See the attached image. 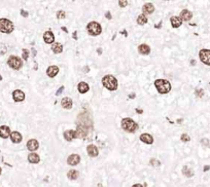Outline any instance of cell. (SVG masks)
<instances>
[{
  "instance_id": "obj_34",
  "label": "cell",
  "mask_w": 210,
  "mask_h": 187,
  "mask_svg": "<svg viewBox=\"0 0 210 187\" xmlns=\"http://www.w3.org/2000/svg\"><path fill=\"white\" fill-rule=\"evenodd\" d=\"M118 4H120V7H125V6H127L128 5V1H126V0H124V1H118Z\"/></svg>"
},
{
  "instance_id": "obj_14",
  "label": "cell",
  "mask_w": 210,
  "mask_h": 187,
  "mask_svg": "<svg viewBox=\"0 0 210 187\" xmlns=\"http://www.w3.org/2000/svg\"><path fill=\"white\" fill-rule=\"evenodd\" d=\"M142 11L144 14H151L155 11V6L153 3H145L142 7Z\"/></svg>"
},
{
  "instance_id": "obj_43",
  "label": "cell",
  "mask_w": 210,
  "mask_h": 187,
  "mask_svg": "<svg viewBox=\"0 0 210 187\" xmlns=\"http://www.w3.org/2000/svg\"><path fill=\"white\" fill-rule=\"evenodd\" d=\"M1 172H2V170H1V168H0V174H1Z\"/></svg>"
},
{
  "instance_id": "obj_30",
  "label": "cell",
  "mask_w": 210,
  "mask_h": 187,
  "mask_svg": "<svg viewBox=\"0 0 210 187\" xmlns=\"http://www.w3.org/2000/svg\"><path fill=\"white\" fill-rule=\"evenodd\" d=\"M23 59L26 61V60H28V57H29V51L28 49H23Z\"/></svg>"
},
{
  "instance_id": "obj_11",
  "label": "cell",
  "mask_w": 210,
  "mask_h": 187,
  "mask_svg": "<svg viewBox=\"0 0 210 187\" xmlns=\"http://www.w3.org/2000/svg\"><path fill=\"white\" fill-rule=\"evenodd\" d=\"M43 40H44V42L47 43V44L53 43L54 41H55V36H54L53 32H52V31H47V32H44V34H43Z\"/></svg>"
},
{
  "instance_id": "obj_33",
  "label": "cell",
  "mask_w": 210,
  "mask_h": 187,
  "mask_svg": "<svg viewBox=\"0 0 210 187\" xmlns=\"http://www.w3.org/2000/svg\"><path fill=\"white\" fill-rule=\"evenodd\" d=\"M151 166H155V167H159V166H160V161H158V159L151 158Z\"/></svg>"
},
{
  "instance_id": "obj_18",
  "label": "cell",
  "mask_w": 210,
  "mask_h": 187,
  "mask_svg": "<svg viewBox=\"0 0 210 187\" xmlns=\"http://www.w3.org/2000/svg\"><path fill=\"white\" fill-rule=\"evenodd\" d=\"M140 140L142 141L143 143H146V144H153V138L151 135L149 134H142L140 136Z\"/></svg>"
},
{
  "instance_id": "obj_7",
  "label": "cell",
  "mask_w": 210,
  "mask_h": 187,
  "mask_svg": "<svg viewBox=\"0 0 210 187\" xmlns=\"http://www.w3.org/2000/svg\"><path fill=\"white\" fill-rule=\"evenodd\" d=\"M199 57H200L201 62L205 64V65L210 66V51L209 49H201L199 53Z\"/></svg>"
},
{
  "instance_id": "obj_28",
  "label": "cell",
  "mask_w": 210,
  "mask_h": 187,
  "mask_svg": "<svg viewBox=\"0 0 210 187\" xmlns=\"http://www.w3.org/2000/svg\"><path fill=\"white\" fill-rule=\"evenodd\" d=\"M137 23H138L139 25H144L147 23V18L144 16V14H141V16H139L138 18H137Z\"/></svg>"
},
{
  "instance_id": "obj_39",
  "label": "cell",
  "mask_w": 210,
  "mask_h": 187,
  "mask_svg": "<svg viewBox=\"0 0 210 187\" xmlns=\"http://www.w3.org/2000/svg\"><path fill=\"white\" fill-rule=\"evenodd\" d=\"M106 18L109 19V20H110V19H111V14H110L109 12H106Z\"/></svg>"
},
{
  "instance_id": "obj_27",
  "label": "cell",
  "mask_w": 210,
  "mask_h": 187,
  "mask_svg": "<svg viewBox=\"0 0 210 187\" xmlns=\"http://www.w3.org/2000/svg\"><path fill=\"white\" fill-rule=\"evenodd\" d=\"M182 174H183L186 177L190 178V177H193V176H194V171L186 166V167H183V169H182Z\"/></svg>"
},
{
  "instance_id": "obj_15",
  "label": "cell",
  "mask_w": 210,
  "mask_h": 187,
  "mask_svg": "<svg viewBox=\"0 0 210 187\" xmlns=\"http://www.w3.org/2000/svg\"><path fill=\"white\" fill-rule=\"evenodd\" d=\"M64 138L67 141H72L73 139L76 138V132L72 130L66 131V132H64Z\"/></svg>"
},
{
  "instance_id": "obj_41",
  "label": "cell",
  "mask_w": 210,
  "mask_h": 187,
  "mask_svg": "<svg viewBox=\"0 0 210 187\" xmlns=\"http://www.w3.org/2000/svg\"><path fill=\"white\" fill-rule=\"evenodd\" d=\"M62 29H63V31H65V32H67V29H66L65 27H62Z\"/></svg>"
},
{
  "instance_id": "obj_29",
  "label": "cell",
  "mask_w": 210,
  "mask_h": 187,
  "mask_svg": "<svg viewBox=\"0 0 210 187\" xmlns=\"http://www.w3.org/2000/svg\"><path fill=\"white\" fill-rule=\"evenodd\" d=\"M195 95L199 98H202L203 96H204V91H203L202 89H197L196 92H195Z\"/></svg>"
},
{
  "instance_id": "obj_2",
  "label": "cell",
  "mask_w": 210,
  "mask_h": 187,
  "mask_svg": "<svg viewBox=\"0 0 210 187\" xmlns=\"http://www.w3.org/2000/svg\"><path fill=\"white\" fill-rule=\"evenodd\" d=\"M102 84L109 91H115L118 89V80L112 75H105L102 78Z\"/></svg>"
},
{
  "instance_id": "obj_38",
  "label": "cell",
  "mask_w": 210,
  "mask_h": 187,
  "mask_svg": "<svg viewBox=\"0 0 210 187\" xmlns=\"http://www.w3.org/2000/svg\"><path fill=\"white\" fill-rule=\"evenodd\" d=\"M209 169H210V166H205V167H204V169H203V171H204V172H206V171H208Z\"/></svg>"
},
{
  "instance_id": "obj_19",
  "label": "cell",
  "mask_w": 210,
  "mask_h": 187,
  "mask_svg": "<svg viewBox=\"0 0 210 187\" xmlns=\"http://www.w3.org/2000/svg\"><path fill=\"white\" fill-rule=\"evenodd\" d=\"M77 90L80 94H85L90 90V86H89V84H87V82L82 81V82H80V84H77Z\"/></svg>"
},
{
  "instance_id": "obj_31",
  "label": "cell",
  "mask_w": 210,
  "mask_h": 187,
  "mask_svg": "<svg viewBox=\"0 0 210 187\" xmlns=\"http://www.w3.org/2000/svg\"><path fill=\"white\" fill-rule=\"evenodd\" d=\"M66 16V14L63 11V10H60V11H58L57 14V18L59 19V20H61V19H64Z\"/></svg>"
},
{
  "instance_id": "obj_10",
  "label": "cell",
  "mask_w": 210,
  "mask_h": 187,
  "mask_svg": "<svg viewBox=\"0 0 210 187\" xmlns=\"http://www.w3.org/2000/svg\"><path fill=\"white\" fill-rule=\"evenodd\" d=\"M12 98L16 102H22L25 100V94L21 90H16L12 93Z\"/></svg>"
},
{
  "instance_id": "obj_42",
  "label": "cell",
  "mask_w": 210,
  "mask_h": 187,
  "mask_svg": "<svg viewBox=\"0 0 210 187\" xmlns=\"http://www.w3.org/2000/svg\"><path fill=\"white\" fill-rule=\"evenodd\" d=\"M131 98H135V94H131Z\"/></svg>"
},
{
  "instance_id": "obj_8",
  "label": "cell",
  "mask_w": 210,
  "mask_h": 187,
  "mask_svg": "<svg viewBox=\"0 0 210 187\" xmlns=\"http://www.w3.org/2000/svg\"><path fill=\"white\" fill-rule=\"evenodd\" d=\"M80 161V156L78 154H71L68 156L67 158V163L69 166H76L78 165Z\"/></svg>"
},
{
  "instance_id": "obj_36",
  "label": "cell",
  "mask_w": 210,
  "mask_h": 187,
  "mask_svg": "<svg viewBox=\"0 0 210 187\" xmlns=\"http://www.w3.org/2000/svg\"><path fill=\"white\" fill-rule=\"evenodd\" d=\"M63 90H64V86H61V88H60L59 90L57 91V93H56V95H57V96H59L60 94H61L62 92H63Z\"/></svg>"
},
{
  "instance_id": "obj_32",
  "label": "cell",
  "mask_w": 210,
  "mask_h": 187,
  "mask_svg": "<svg viewBox=\"0 0 210 187\" xmlns=\"http://www.w3.org/2000/svg\"><path fill=\"white\" fill-rule=\"evenodd\" d=\"M181 141H183V142H188V141L191 140V138H190V136L188 135H186V134H182L181 135Z\"/></svg>"
},
{
  "instance_id": "obj_37",
  "label": "cell",
  "mask_w": 210,
  "mask_h": 187,
  "mask_svg": "<svg viewBox=\"0 0 210 187\" xmlns=\"http://www.w3.org/2000/svg\"><path fill=\"white\" fill-rule=\"evenodd\" d=\"M21 14H22L23 16H28V14H27V11H25V10H22V11H21Z\"/></svg>"
},
{
  "instance_id": "obj_6",
  "label": "cell",
  "mask_w": 210,
  "mask_h": 187,
  "mask_svg": "<svg viewBox=\"0 0 210 187\" xmlns=\"http://www.w3.org/2000/svg\"><path fill=\"white\" fill-rule=\"evenodd\" d=\"M7 64L10 68H12V69L14 70H19L23 66L22 60H21L20 58L16 57V56H10L7 60Z\"/></svg>"
},
{
  "instance_id": "obj_20",
  "label": "cell",
  "mask_w": 210,
  "mask_h": 187,
  "mask_svg": "<svg viewBox=\"0 0 210 187\" xmlns=\"http://www.w3.org/2000/svg\"><path fill=\"white\" fill-rule=\"evenodd\" d=\"M193 16V14L188 9H183L180 12V19L183 21H190Z\"/></svg>"
},
{
  "instance_id": "obj_26",
  "label": "cell",
  "mask_w": 210,
  "mask_h": 187,
  "mask_svg": "<svg viewBox=\"0 0 210 187\" xmlns=\"http://www.w3.org/2000/svg\"><path fill=\"white\" fill-rule=\"evenodd\" d=\"M52 51H54L55 54H60L63 51V45L59 42H56L52 45Z\"/></svg>"
},
{
  "instance_id": "obj_3",
  "label": "cell",
  "mask_w": 210,
  "mask_h": 187,
  "mask_svg": "<svg viewBox=\"0 0 210 187\" xmlns=\"http://www.w3.org/2000/svg\"><path fill=\"white\" fill-rule=\"evenodd\" d=\"M120 126H122V128H124L125 131H127V132L129 133H133L135 132V131L137 130V128H138V123L137 122H135L133 119H131V118H124V119L122 120V123H120Z\"/></svg>"
},
{
  "instance_id": "obj_9",
  "label": "cell",
  "mask_w": 210,
  "mask_h": 187,
  "mask_svg": "<svg viewBox=\"0 0 210 187\" xmlns=\"http://www.w3.org/2000/svg\"><path fill=\"white\" fill-rule=\"evenodd\" d=\"M39 147V143L37 140H35V139H31V140H29L28 142H27V148H28V150L30 151H35L37 150Z\"/></svg>"
},
{
  "instance_id": "obj_12",
  "label": "cell",
  "mask_w": 210,
  "mask_h": 187,
  "mask_svg": "<svg viewBox=\"0 0 210 187\" xmlns=\"http://www.w3.org/2000/svg\"><path fill=\"white\" fill-rule=\"evenodd\" d=\"M10 128L7 126H0V137L3 139H6L10 137Z\"/></svg>"
},
{
  "instance_id": "obj_17",
  "label": "cell",
  "mask_w": 210,
  "mask_h": 187,
  "mask_svg": "<svg viewBox=\"0 0 210 187\" xmlns=\"http://www.w3.org/2000/svg\"><path fill=\"white\" fill-rule=\"evenodd\" d=\"M61 105L62 107L65 108V109H70V108H72L73 102H72V100L70 99V98H64L61 101Z\"/></svg>"
},
{
  "instance_id": "obj_23",
  "label": "cell",
  "mask_w": 210,
  "mask_h": 187,
  "mask_svg": "<svg viewBox=\"0 0 210 187\" xmlns=\"http://www.w3.org/2000/svg\"><path fill=\"white\" fill-rule=\"evenodd\" d=\"M28 161L31 163H38L39 161H40V157H39L37 153H30L28 155Z\"/></svg>"
},
{
  "instance_id": "obj_5",
  "label": "cell",
  "mask_w": 210,
  "mask_h": 187,
  "mask_svg": "<svg viewBox=\"0 0 210 187\" xmlns=\"http://www.w3.org/2000/svg\"><path fill=\"white\" fill-rule=\"evenodd\" d=\"M87 30H88L89 34L93 35V36H97L101 33L102 31V28H101L100 24L97 22H91L88 24L87 26Z\"/></svg>"
},
{
  "instance_id": "obj_22",
  "label": "cell",
  "mask_w": 210,
  "mask_h": 187,
  "mask_svg": "<svg viewBox=\"0 0 210 187\" xmlns=\"http://www.w3.org/2000/svg\"><path fill=\"white\" fill-rule=\"evenodd\" d=\"M10 139H11V141L14 143H20L22 141L23 137L19 132H12L10 134Z\"/></svg>"
},
{
  "instance_id": "obj_1",
  "label": "cell",
  "mask_w": 210,
  "mask_h": 187,
  "mask_svg": "<svg viewBox=\"0 0 210 187\" xmlns=\"http://www.w3.org/2000/svg\"><path fill=\"white\" fill-rule=\"evenodd\" d=\"M155 86L160 94H167L171 91V84L166 79H157L155 81Z\"/></svg>"
},
{
  "instance_id": "obj_40",
  "label": "cell",
  "mask_w": 210,
  "mask_h": 187,
  "mask_svg": "<svg viewBox=\"0 0 210 187\" xmlns=\"http://www.w3.org/2000/svg\"><path fill=\"white\" fill-rule=\"evenodd\" d=\"M132 187H143V186L141 185V184H134V185H133Z\"/></svg>"
},
{
  "instance_id": "obj_4",
  "label": "cell",
  "mask_w": 210,
  "mask_h": 187,
  "mask_svg": "<svg viewBox=\"0 0 210 187\" xmlns=\"http://www.w3.org/2000/svg\"><path fill=\"white\" fill-rule=\"evenodd\" d=\"M14 29V26L11 21L7 19H0V32L2 33H11Z\"/></svg>"
},
{
  "instance_id": "obj_24",
  "label": "cell",
  "mask_w": 210,
  "mask_h": 187,
  "mask_svg": "<svg viewBox=\"0 0 210 187\" xmlns=\"http://www.w3.org/2000/svg\"><path fill=\"white\" fill-rule=\"evenodd\" d=\"M138 51L141 55H148L151 53V49H149V46L147 44H141L138 47Z\"/></svg>"
},
{
  "instance_id": "obj_16",
  "label": "cell",
  "mask_w": 210,
  "mask_h": 187,
  "mask_svg": "<svg viewBox=\"0 0 210 187\" xmlns=\"http://www.w3.org/2000/svg\"><path fill=\"white\" fill-rule=\"evenodd\" d=\"M58 73H59V68L57 66H49L47 70V74L49 77H55Z\"/></svg>"
},
{
  "instance_id": "obj_35",
  "label": "cell",
  "mask_w": 210,
  "mask_h": 187,
  "mask_svg": "<svg viewBox=\"0 0 210 187\" xmlns=\"http://www.w3.org/2000/svg\"><path fill=\"white\" fill-rule=\"evenodd\" d=\"M202 143H205V146H208L210 147V140H207V139H203L202 140Z\"/></svg>"
},
{
  "instance_id": "obj_25",
  "label": "cell",
  "mask_w": 210,
  "mask_h": 187,
  "mask_svg": "<svg viewBox=\"0 0 210 187\" xmlns=\"http://www.w3.org/2000/svg\"><path fill=\"white\" fill-rule=\"evenodd\" d=\"M67 177L69 180H76L80 177V173H78L76 170H70L67 173Z\"/></svg>"
},
{
  "instance_id": "obj_13",
  "label": "cell",
  "mask_w": 210,
  "mask_h": 187,
  "mask_svg": "<svg viewBox=\"0 0 210 187\" xmlns=\"http://www.w3.org/2000/svg\"><path fill=\"white\" fill-rule=\"evenodd\" d=\"M87 151H88V154L90 155L91 157H96L98 156L99 154V150L95 145H89L87 147Z\"/></svg>"
},
{
  "instance_id": "obj_21",
  "label": "cell",
  "mask_w": 210,
  "mask_h": 187,
  "mask_svg": "<svg viewBox=\"0 0 210 187\" xmlns=\"http://www.w3.org/2000/svg\"><path fill=\"white\" fill-rule=\"evenodd\" d=\"M170 21H171V25L173 28H178V27H180L182 24V21L179 16H172V18L170 19Z\"/></svg>"
}]
</instances>
